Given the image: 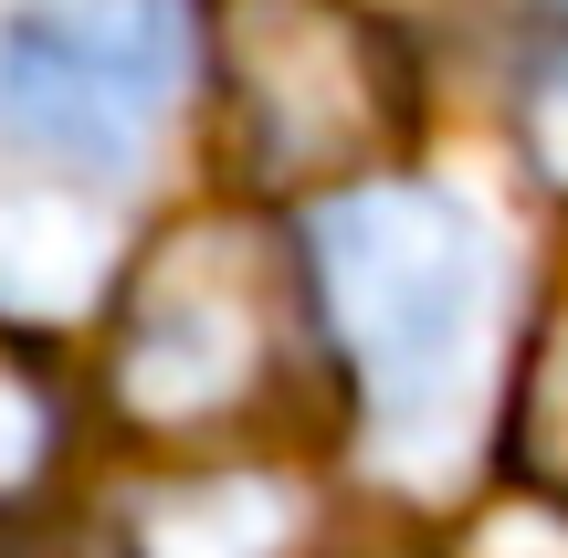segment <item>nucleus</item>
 I'll use <instances>...</instances> for the list:
<instances>
[{"mask_svg":"<svg viewBox=\"0 0 568 558\" xmlns=\"http://www.w3.org/2000/svg\"><path fill=\"white\" fill-rule=\"evenodd\" d=\"M295 538V485L274 475H201L169 485L138 527V558H284Z\"/></svg>","mask_w":568,"mask_h":558,"instance_id":"39448f33","label":"nucleus"},{"mask_svg":"<svg viewBox=\"0 0 568 558\" xmlns=\"http://www.w3.org/2000/svg\"><path fill=\"white\" fill-rule=\"evenodd\" d=\"M42 464H53V390H42L32 358L0 348V506L21 485H42Z\"/></svg>","mask_w":568,"mask_h":558,"instance_id":"6e6552de","label":"nucleus"},{"mask_svg":"<svg viewBox=\"0 0 568 558\" xmlns=\"http://www.w3.org/2000/svg\"><path fill=\"white\" fill-rule=\"evenodd\" d=\"M305 285L347 348L379 443H432L474 400L495 316V232L432 180H358L305 222Z\"/></svg>","mask_w":568,"mask_h":558,"instance_id":"f257e3e1","label":"nucleus"},{"mask_svg":"<svg viewBox=\"0 0 568 558\" xmlns=\"http://www.w3.org/2000/svg\"><path fill=\"white\" fill-rule=\"evenodd\" d=\"M211 53L264 190H358V169L410 126V63L358 0H211Z\"/></svg>","mask_w":568,"mask_h":558,"instance_id":"f03ea898","label":"nucleus"},{"mask_svg":"<svg viewBox=\"0 0 568 558\" xmlns=\"http://www.w3.org/2000/svg\"><path fill=\"white\" fill-rule=\"evenodd\" d=\"M190 84L180 0H53L0 32V138L53 169H126Z\"/></svg>","mask_w":568,"mask_h":558,"instance_id":"20e7f679","label":"nucleus"},{"mask_svg":"<svg viewBox=\"0 0 568 558\" xmlns=\"http://www.w3.org/2000/svg\"><path fill=\"white\" fill-rule=\"evenodd\" d=\"M284 358V274L274 243L243 222L169 232L126 285L116 327V400L148 433H222L274 390Z\"/></svg>","mask_w":568,"mask_h":558,"instance_id":"7ed1b4c3","label":"nucleus"},{"mask_svg":"<svg viewBox=\"0 0 568 558\" xmlns=\"http://www.w3.org/2000/svg\"><path fill=\"white\" fill-rule=\"evenodd\" d=\"M516 148H527V169L568 201V32L537 42L527 74H516Z\"/></svg>","mask_w":568,"mask_h":558,"instance_id":"0eeeda50","label":"nucleus"},{"mask_svg":"<svg viewBox=\"0 0 568 558\" xmlns=\"http://www.w3.org/2000/svg\"><path fill=\"white\" fill-rule=\"evenodd\" d=\"M506 464L548 517H568V274L548 285L516 358V400H506Z\"/></svg>","mask_w":568,"mask_h":558,"instance_id":"423d86ee","label":"nucleus"}]
</instances>
